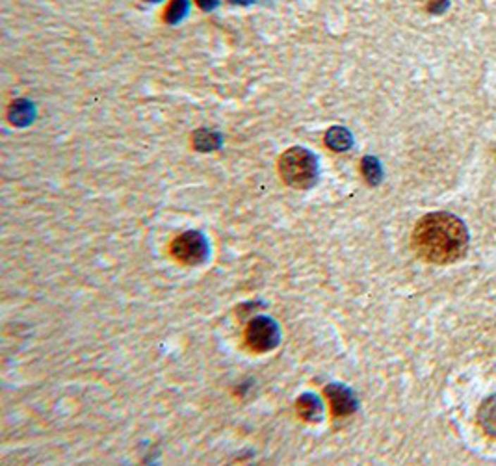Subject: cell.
<instances>
[{
  "instance_id": "7c38bea8",
  "label": "cell",
  "mask_w": 496,
  "mask_h": 466,
  "mask_svg": "<svg viewBox=\"0 0 496 466\" xmlns=\"http://www.w3.org/2000/svg\"><path fill=\"white\" fill-rule=\"evenodd\" d=\"M195 2H197L203 10H212L218 0H195Z\"/></svg>"
},
{
  "instance_id": "52a82bcc",
  "label": "cell",
  "mask_w": 496,
  "mask_h": 466,
  "mask_svg": "<svg viewBox=\"0 0 496 466\" xmlns=\"http://www.w3.org/2000/svg\"><path fill=\"white\" fill-rule=\"evenodd\" d=\"M297 415L302 416L305 422H318L322 418V403L316 396L305 394L297 400Z\"/></svg>"
},
{
  "instance_id": "4fadbf2b",
  "label": "cell",
  "mask_w": 496,
  "mask_h": 466,
  "mask_svg": "<svg viewBox=\"0 0 496 466\" xmlns=\"http://www.w3.org/2000/svg\"><path fill=\"white\" fill-rule=\"evenodd\" d=\"M232 2H249V0H232Z\"/></svg>"
},
{
  "instance_id": "277c9868",
  "label": "cell",
  "mask_w": 496,
  "mask_h": 466,
  "mask_svg": "<svg viewBox=\"0 0 496 466\" xmlns=\"http://www.w3.org/2000/svg\"><path fill=\"white\" fill-rule=\"evenodd\" d=\"M277 342H279V331L270 318L261 316V318L251 319L246 327V344L251 351L266 353L275 348Z\"/></svg>"
},
{
  "instance_id": "30bf717a",
  "label": "cell",
  "mask_w": 496,
  "mask_h": 466,
  "mask_svg": "<svg viewBox=\"0 0 496 466\" xmlns=\"http://www.w3.org/2000/svg\"><path fill=\"white\" fill-rule=\"evenodd\" d=\"M363 175L370 184H378L381 178V166L376 158H364L363 160Z\"/></svg>"
},
{
  "instance_id": "7a4b0ae2",
  "label": "cell",
  "mask_w": 496,
  "mask_h": 466,
  "mask_svg": "<svg viewBox=\"0 0 496 466\" xmlns=\"http://www.w3.org/2000/svg\"><path fill=\"white\" fill-rule=\"evenodd\" d=\"M283 180L297 190H307L318 178L316 157L303 147L288 149L279 160Z\"/></svg>"
},
{
  "instance_id": "6da1fadb",
  "label": "cell",
  "mask_w": 496,
  "mask_h": 466,
  "mask_svg": "<svg viewBox=\"0 0 496 466\" xmlns=\"http://www.w3.org/2000/svg\"><path fill=\"white\" fill-rule=\"evenodd\" d=\"M411 245L430 264H452L469 249V231L459 218L448 212L428 214L414 225Z\"/></svg>"
},
{
  "instance_id": "8992f818",
  "label": "cell",
  "mask_w": 496,
  "mask_h": 466,
  "mask_svg": "<svg viewBox=\"0 0 496 466\" xmlns=\"http://www.w3.org/2000/svg\"><path fill=\"white\" fill-rule=\"evenodd\" d=\"M478 422L487 435L496 439V396L487 398L478 409Z\"/></svg>"
},
{
  "instance_id": "9c48e42d",
  "label": "cell",
  "mask_w": 496,
  "mask_h": 466,
  "mask_svg": "<svg viewBox=\"0 0 496 466\" xmlns=\"http://www.w3.org/2000/svg\"><path fill=\"white\" fill-rule=\"evenodd\" d=\"M220 136L216 132H206V130H199L195 132V147L199 151H212V149L220 147Z\"/></svg>"
},
{
  "instance_id": "8fae6325",
  "label": "cell",
  "mask_w": 496,
  "mask_h": 466,
  "mask_svg": "<svg viewBox=\"0 0 496 466\" xmlns=\"http://www.w3.org/2000/svg\"><path fill=\"white\" fill-rule=\"evenodd\" d=\"M186 11H188V2L186 0H171V4L168 6V11H166V20L168 23H177V20L185 17Z\"/></svg>"
},
{
  "instance_id": "3957f363",
  "label": "cell",
  "mask_w": 496,
  "mask_h": 466,
  "mask_svg": "<svg viewBox=\"0 0 496 466\" xmlns=\"http://www.w3.org/2000/svg\"><path fill=\"white\" fill-rule=\"evenodd\" d=\"M169 253L177 262L185 264V266H197V264L205 262V259L209 257V243L201 233L188 231L171 242Z\"/></svg>"
},
{
  "instance_id": "5b68a950",
  "label": "cell",
  "mask_w": 496,
  "mask_h": 466,
  "mask_svg": "<svg viewBox=\"0 0 496 466\" xmlns=\"http://www.w3.org/2000/svg\"><path fill=\"white\" fill-rule=\"evenodd\" d=\"M326 396H328L329 405H331V412L337 418L340 416H348L355 412L357 409V401L353 398L352 392L342 385H329L326 388Z\"/></svg>"
},
{
  "instance_id": "ba28073f",
  "label": "cell",
  "mask_w": 496,
  "mask_h": 466,
  "mask_svg": "<svg viewBox=\"0 0 496 466\" xmlns=\"http://www.w3.org/2000/svg\"><path fill=\"white\" fill-rule=\"evenodd\" d=\"M326 143L335 151H346L352 145V136L344 128H331L328 136H326Z\"/></svg>"
}]
</instances>
